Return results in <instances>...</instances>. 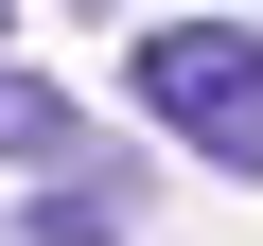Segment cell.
I'll use <instances>...</instances> for the list:
<instances>
[{"instance_id":"6da1fadb","label":"cell","mask_w":263,"mask_h":246,"mask_svg":"<svg viewBox=\"0 0 263 246\" xmlns=\"http://www.w3.org/2000/svg\"><path fill=\"white\" fill-rule=\"evenodd\" d=\"M123 88H141V123H176L211 176H263V36L246 18H158L123 53Z\"/></svg>"},{"instance_id":"7a4b0ae2","label":"cell","mask_w":263,"mask_h":246,"mask_svg":"<svg viewBox=\"0 0 263 246\" xmlns=\"http://www.w3.org/2000/svg\"><path fill=\"white\" fill-rule=\"evenodd\" d=\"M70 159H88V106H70L53 71L0 53V176H70Z\"/></svg>"},{"instance_id":"3957f363","label":"cell","mask_w":263,"mask_h":246,"mask_svg":"<svg viewBox=\"0 0 263 246\" xmlns=\"http://www.w3.org/2000/svg\"><path fill=\"white\" fill-rule=\"evenodd\" d=\"M141 229V194H123L105 159H70V176H35V211H18V246H123Z\"/></svg>"}]
</instances>
